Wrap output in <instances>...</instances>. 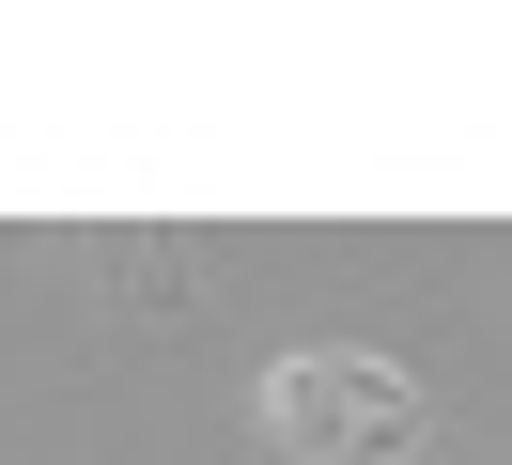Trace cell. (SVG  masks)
I'll return each instance as SVG.
<instances>
[{"mask_svg":"<svg viewBox=\"0 0 512 465\" xmlns=\"http://www.w3.org/2000/svg\"><path fill=\"white\" fill-rule=\"evenodd\" d=\"M249 434L280 465H419L450 434V403L419 388L388 341H280L249 372Z\"/></svg>","mask_w":512,"mask_h":465,"instance_id":"obj_1","label":"cell"},{"mask_svg":"<svg viewBox=\"0 0 512 465\" xmlns=\"http://www.w3.org/2000/svg\"><path fill=\"white\" fill-rule=\"evenodd\" d=\"M78 264H94V310H125V326H202V310H218L171 233H94Z\"/></svg>","mask_w":512,"mask_h":465,"instance_id":"obj_2","label":"cell"}]
</instances>
